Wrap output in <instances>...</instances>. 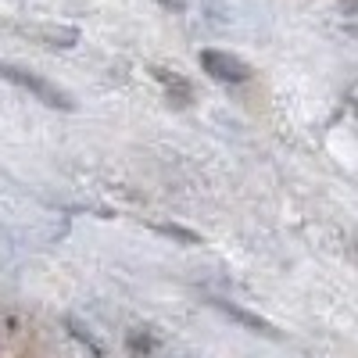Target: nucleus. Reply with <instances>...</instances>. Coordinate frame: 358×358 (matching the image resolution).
<instances>
[{"label":"nucleus","mask_w":358,"mask_h":358,"mask_svg":"<svg viewBox=\"0 0 358 358\" xmlns=\"http://www.w3.org/2000/svg\"><path fill=\"white\" fill-rule=\"evenodd\" d=\"M0 79L15 83L18 90L33 94L36 101H43V104H47V108H54V111H72V108H76V101L65 94L62 86H54V83H50V79H43L40 72H29V69H22V65H8V62H0Z\"/></svg>","instance_id":"nucleus-1"},{"label":"nucleus","mask_w":358,"mask_h":358,"mask_svg":"<svg viewBox=\"0 0 358 358\" xmlns=\"http://www.w3.org/2000/svg\"><path fill=\"white\" fill-rule=\"evenodd\" d=\"M201 69L212 76L215 83H226V86H241L251 79V69L248 62H241L236 54H226V50H201Z\"/></svg>","instance_id":"nucleus-2"},{"label":"nucleus","mask_w":358,"mask_h":358,"mask_svg":"<svg viewBox=\"0 0 358 358\" xmlns=\"http://www.w3.org/2000/svg\"><path fill=\"white\" fill-rule=\"evenodd\" d=\"M29 315L15 305H0V358H11L29 341Z\"/></svg>","instance_id":"nucleus-3"},{"label":"nucleus","mask_w":358,"mask_h":358,"mask_svg":"<svg viewBox=\"0 0 358 358\" xmlns=\"http://www.w3.org/2000/svg\"><path fill=\"white\" fill-rule=\"evenodd\" d=\"M155 79L162 83L165 97H169L172 104H179V108L194 104V86H190V79H187V76H179V72H169V69H155Z\"/></svg>","instance_id":"nucleus-4"},{"label":"nucleus","mask_w":358,"mask_h":358,"mask_svg":"<svg viewBox=\"0 0 358 358\" xmlns=\"http://www.w3.org/2000/svg\"><path fill=\"white\" fill-rule=\"evenodd\" d=\"M215 308H222L226 315H233L236 322H244L248 330H255V334H265V337H276V330L268 326L265 319H258V315H251V312H244V308H236V305H229V301H215Z\"/></svg>","instance_id":"nucleus-5"},{"label":"nucleus","mask_w":358,"mask_h":358,"mask_svg":"<svg viewBox=\"0 0 358 358\" xmlns=\"http://www.w3.org/2000/svg\"><path fill=\"white\" fill-rule=\"evenodd\" d=\"M126 348H129L133 358H151L155 348H158V341H155L151 330H133V334L126 337Z\"/></svg>","instance_id":"nucleus-6"},{"label":"nucleus","mask_w":358,"mask_h":358,"mask_svg":"<svg viewBox=\"0 0 358 358\" xmlns=\"http://www.w3.org/2000/svg\"><path fill=\"white\" fill-rule=\"evenodd\" d=\"M337 4H341L344 11H351V15H358V0H337Z\"/></svg>","instance_id":"nucleus-7"},{"label":"nucleus","mask_w":358,"mask_h":358,"mask_svg":"<svg viewBox=\"0 0 358 358\" xmlns=\"http://www.w3.org/2000/svg\"><path fill=\"white\" fill-rule=\"evenodd\" d=\"M162 4H165V8H172V11H179V8H183V0H162Z\"/></svg>","instance_id":"nucleus-8"},{"label":"nucleus","mask_w":358,"mask_h":358,"mask_svg":"<svg viewBox=\"0 0 358 358\" xmlns=\"http://www.w3.org/2000/svg\"><path fill=\"white\" fill-rule=\"evenodd\" d=\"M351 101H355V108H358V90H355V97H351Z\"/></svg>","instance_id":"nucleus-9"}]
</instances>
